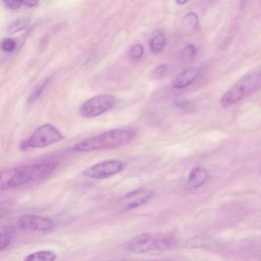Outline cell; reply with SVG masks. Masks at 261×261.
I'll list each match as a JSON object with an SVG mask.
<instances>
[{
  "mask_svg": "<svg viewBox=\"0 0 261 261\" xmlns=\"http://www.w3.org/2000/svg\"><path fill=\"white\" fill-rule=\"evenodd\" d=\"M167 70V65L161 64L154 69L152 77L154 79L160 80L166 76Z\"/></svg>",
  "mask_w": 261,
  "mask_h": 261,
  "instance_id": "cell-20",
  "label": "cell"
},
{
  "mask_svg": "<svg viewBox=\"0 0 261 261\" xmlns=\"http://www.w3.org/2000/svg\"><path fill=\"white\" fill-rule=\"evenodd\" d=\"M16 46L15 40L12 39H6L1 44V47L5 52H10L13 51Z\"/></svg>",
  "mask_w": 261,
  "mask_h": 261,
  "instance_id": "cell-21",
  "label": "cell"
},
{
  "mask_svg": "<svg viewBox=\"0 0 261 261\" xmlns=\"http://www.w3.org/2000/svg\"><path fill=\"white\" fill-rule=\"evenodd\" d=\"M58 166L57 161L11 168L0 172V191L39 180L52 174Z\"/></svg>",
  "mask_w": 261,
  "mask_h": 261,
  "instance_id": "cell-1",
  "label": "cell"
},
{
  "mask_svg": "<svg viewBox=\"0 0 261 261\" xmlns=\"http://www.w3.org/2000/svg\"><path fill=\"white\" fill-rule=\"evenodd\" d=\"M125 168L124 162L117 160H109L98 163L87 168L83 172V174L92 179H104L121 172Z\"/></svg>",
  "mask_w": 261,
  "mask_h": 261,
  "instance_id": "cell-7",
  "label": "cell"
},
{
  "mask_svg": "<svg viewBox=\"0 0 261 261\" xmlns=\"http://www.w3.org/2000/svg\"><path fill=\"white\" fill-rule=\"evenodd\" d=\"M49 37L46 36L43 39L40 44L41 50H44L47 45L49 42Z\"/></svg>",
  "mask_w": 261,
  "mask_h": 261,
  "instance_id": "cell-26",
  "label": "cell"
},
{
  "mask_svg": "<svg viewBox=\"0 0 261 261\" xmlns=\"http://www.w3.org/2000/svg\"><path fill=\"white\" fill-rule=\"evenodd\" d=\"M261 70L256 68L243 76L222 97L221 105L228 107L241 100L243 97L258 91L261 87Z\"/></svg>",
  "mask_w": 261,
  "mask_h": 261,
  "instance_id": "cell-3",
  "label": "cell"
},
{
  "mask_svg": "<svg viewBox=\"0 0 261 261\" xmlns=\"http://www.w3.org/2000/svg\"><path fill=\"white\" fill-rule=\"evenodd\" d=\"M208 173L202 167H197L190 172L188 181V185L191 188H198L203 185L207 180Z\"/></svg>",
  "mask_w": 261,
  "mask_h": 261,
  "instance_id": "cell-11",
  "label": "cell"
},
{
  "mask_svg": "<svg viewBox=\"0 0 261 261\" xmlns=\"http://www.w3.org/2000/svg\"><path fill=\"white\" fill-rule=\"evenodd\" d=\"M30 23L28 19L25 18L19 19L14 21L10 25L8 31L10 34H13L27 28Z\"/></svg>",
  "mask_w": 261,
  "mask_h": 261,
  "instance_id": "cell-14",
  "label": "cell"
},
{
  "mask_svg": "<svg viewBox=\"0 0 261 261\" xmlns=\"http://www.w3.org/2000/svg\"><path fill=\"white\" fill-rule=\"evenodd\" d=\"M22 4L26 6L33 7L37 6L39 2V0H21Z\"/></svg>",
  "mask_w": 261,
  "mask_h": 261,
  "instance_id": "cell-25",
  "label": "cell"
},
{
  "mask_svg": "<svg viewBox=\"0 0 261 261\" xmlns=\"http://www.w3.org/2000/svg\"><path fill=\"white\" fill-rule=\"evenodd\" d=\"M174 244L173 238L165 235L145 233L139 235L127 245L128 249L135 253H144L154 250H163L172 248Z\"/></svg>",
  "mask_w": 261,
  "mask_h": 261,
  "instance_id": "cell-4",
  "label": "cell"
},
{
  "mask_svg": "<svg viewBox=\"0 0 261 261\" xmlns=\"http://www.w3.org/2000/svg\"><path fill=\"white\" fill-rule=\"evenodd\" d=\"M57 258L56 254L51 251H43L32 253L27 256L26 261H53Z\"/></svg>",
  "mask_w": 261,
  "mask_h": 261,
  "instance_id": "cell-12",
  "label": "cell"
},
{
  "mask_svg": "<svg viewBox=\"0 0 261 261\" xmlns=\"http://www.w3.org/2000/svg\"><path fill=\"white\" fill-rule=\"evenodd\" d=\"M6 5L10 9H16L22 5L21 0H4Z\"/></svg>",
  "mask_w": 261,
  "mask_h": 261,
  "instance_id": "cell-24",
  "label": "cell"
},
{
  "mask_svg": "<svg viewBox=\"0 0 261 261\" xmlns=\"http://www.w3.org/2000/svg\"><path fill=\"white\" fill-rule=\"evenodd\" d=\"M152 191L146 189H138L123 195L118 201V209L125 212L137 208L149 201L152 197Z\"/></svg>",
  "mask_w": 261,
  "mask_h": 261,
  "instance_id": "cell-8",
  "label": "cell"
},
{
  "mask_svg": "<svg viewBox=\"0 0 261 261\" xmlns=\"http://www.w3.org/2000/svg\"><path fill=\"white\" fill-rule=\"evenodd\" d=\"M184 26L190 29H194L197 27L199 23V17L197 14L189 12L186 14L183 19Z\"/></svg>",
  "mask_w": 261,
  "mask_h": 261,
  "instance_id": "cell-15",
  "label": "cell"
},
{
  "mask_svg": "<svg viewBox=\"0 0 261 261\" xmlns=\"http://www.w3.org/2000/svg\"><path fill=\"white\" fill-rule=\"evenodd\" d=\"M48 83V80L44 82L43 84L38 87L35 90L32 92L28 99V102L30 104L34 103L41 96Z\"/></svg>",
  "mask_w": 261,
  "mask_h": 261,
  "instance_id": "cell-16",
  "label": "cell"
},
{
  "mask_svg": "<svg viewBox=\"0 0 261 261\" xmlns=\"http://www.w3.org/2000/svg\"><path fill=\"white\" fill-rule=\"evenodd\" d=\"M197 47L193 44H189L184 48L182 57L184 59H191L197 55Z\"/></svg>",
  "mask_w": 261,
  "mask_h": 261,
  "instance_id": "cell-19",
  "label": "cell"
},
{
  "mask_svg": "<svg viewBox=\"0 0 261 261\" xmlns=\"http://www.w3.org/2000/svg\"><path fill=\"white\" fill-rule=\"evenodd\" d=\"M144 53V48L140 44H137L132 46L130 50V55L133 59H138L141 57Z\"/></svg>",
  "mask_w": 261,
  "mask_h": 261,
  "instance_id": "cell-22",
  "label": "cell"
},
{
  "mask_svg": "<svg viewBox=\"0 0 261 261\" xmlns=\"http://www.w3.org/2000/svg\"><path fill=\"white\" fill-rule=\"evenodd\" d=\"M174 105L186 112H193L194 111V106L191 102L183 99H176L174 101Z\"/></svg>",
  "mask_w": 261,
  "mask_h": 261,
  "instance_id": "cell-18",
  "label": "cell"
},
{
  "mask_svg": "<svg viewBox=\"0 0 261 261\" xmlns=\"http://www.w3.org/2000/svg\"><path fill=\"white\" fill-rule=\"evenodd\" d=\"M18 224L21 229L38 232L51 231L55 225L51 219L36 215H26L21 217L18 219Z\"/></svg>",
  "mask_w": 261,
  "mask_h": 261,
  "instance_id": "cell-9",
  "label": "cell"
},
{
  "mask_svg": "<svg viewBox=\"0 0 261 261\" xmlns=\"http://www.w3.org/2000/svg\"><path fill=\"white\" fill-rule=\"evenodd\" d=\"M115 102V98L111 95H96L82 105L80 113L82 117L86 118H95L112 108Z\"/></svg>",
  "mask_w": 261,
  "mask_h": 261,
  "instance_id": "cell-6",
  "label": "cell"
},
{
  "mask_svg": "<svg viewBox=\"0 0 261 261\" xmlns=\"http://www.w3.org/2000/svg\"><path fill=\"white\" fill-rule=\"evenodd\" d=\"M136 135L137 132L133 129L110 130L82 140L73 146V150L76 152L85 153L116 149L131 141Z\"/></svg>",
  "mask_w": 261,
  "mask_h": 261,
  "instance_id": "cell-2",
  "label": "cell"
},
{
  "mask_svg": "<svg viewBox=\"0 0 261 261\" xmlns=\"http://www.w3.org/2000/svg\"><path fill=\"white\" fill-rule=\"evenodd\" d=\"M166 43V39L162 34H158L152 39L150 43L151 50L154 53L160 52L165 47Z\"/></svg>",
  "mask_w": 261,
  "mask_h": 261,
  "instance_id": "cell-13",
  "label": "cell"
},
{
  "mask_svg": "<svg viewBox=\"0 0 261 261\" xmlns=\"http://www.w3.org/2000/svg\"><path fill=\"white\" fill-rule=\"evenodd\" d=\"M12 240L11 237L4 233H0V251L6 248L10 243Z\"/></svg>",
  "mask_w": 261,
  "mask_h": 261,
  "instance_id": "cell-23",
  "label": "cell"
},
{
  "mask_svg": "<svg viewBox=\"0 0 261 261\" xmlns=\"http://www.w3.org/2000/svg\"><path fill=\"white\" fill-rule=\"evenodd\" d=\"M64 139V136L54 126L45 124L38 128L31 137L22 144L21 149L43 148L55 144Z\"/></svg>",
  "mask_w": 261,
  "mask_h": 261,
  "instance_id": "cell-5",
  "label": "cell"
},
{
  "mask_svg": "<svg viewBox=\"0 0 261 261\" xmlns=\"http://www.w3.org/2000/svg\"><path fill=\"white\" fill-rule=\"evenodd\" d=\"M13 203L11 200H4L0 202V219L6 217L11 211Z\"/></svg>",
  "mask_w": 261,
  "mask_h": 261,
  "instance_id": "cell-17",
  "label": "cell"
},
{
  "mask_svg": "<svg viewBox=\"0 0 261 261\" xmlns=\"http://www.w3.org/2000/svg\"><path fill=\"white\" fill-rule=\"evenodd\" d=\"M200 71V68L198 67H191L184 70L174 79L173 86L176 88L186 87L197 78Z\"/></svg>",
  "mask_w": 261,
  "mask_h": 261,
  "instance_id": "cell-10",
  "label": "cell"
},
{
  "mask_svg": "<svg viewBox=\"0 0 261 261\" xmlns=\"http://www.w3.org/2000/svg\"><path fill=\"white\" fill-rule=\"evenodd\" d=\"M189 0H176V2L178 5H182L186 4Z\"/></svg>",
  "mask_w": 261,
  "mask_h": 261,
  "instance_id": "cell-27",
  "label": "cell"
}]
</instances>
